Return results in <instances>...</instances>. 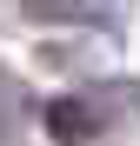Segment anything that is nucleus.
<instances>
[{
  "instance_id": "3",
  "label": "nucleus",
  "mask_w": 140,
  "mask_h": 146,
  "mask_svg": "<svg viewBox=\"0 0 140 146\" xmlns=\"http://www.w3.org/2000/svg\"><path fill=\"white\" fill-rule=\"evenodd\" d=\"M20 7H27L33 20H74V13H80L74 0H20Z\"/></svg>"
},
{
  "instance_id": "2",
  "label": "nucleus",
  "mask_w": 140,
  "mask_h": 146,
  "mask_svg": "<svg viewBox=\"0 0 140 146\" xmlns=\"http://www.w3.org/2000/svg\"><path fill=\"white\" fill-rule=\"evenodd\" d=\"M20 106H27V100H20V80H13L7 66H0V139L20 126Z\"/></svg>"
},
{
  "instance_id": "1",
  "label": "nucleus",
  "mask_w": 140,
  "mask_h": 146,
  "mask_svg": "<svg viewBox=\"0 0 140 146\" xmlns=\"http://www.w3.org/2000/svg\"><path fill=\"white\" fill-rule=\"evenodd\" d=\"M47 133H54V139H87V133H100V106H87V100H54V106H47Z\"/></svg>"
}]
</instances>
